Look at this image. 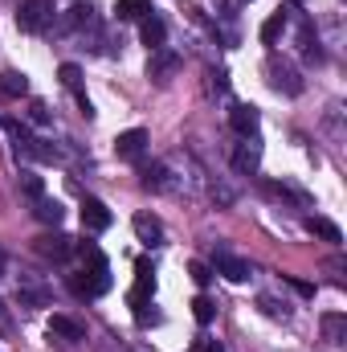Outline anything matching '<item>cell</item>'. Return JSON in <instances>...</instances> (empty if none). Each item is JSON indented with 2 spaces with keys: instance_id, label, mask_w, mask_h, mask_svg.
Wrapping results in <instances>:
<instances>
[{
  "instance_id": "6da1fadb",
  "label": "cell",
  "mask_w": 347,
  "mask_h": 352,
  "mask_svg": "<svg viewBox=\"0 0 347 352\" xmlns=\"http://www.w3.org/2000/svg\"><path fill=\"white\" fill-rule=\"evenodd\" d=\"M152 291H156V270L147 258H139L135 263V287H131V295H127V303L135 307V320L147 328V324H156V316H147V307H152Z\"/></svg>"
},
{
  "instance_id": "7a4b0ae2",
  "label": "cell",
  "mask_w": 347,
  "mask_h": 352,
  "mask_svg": "<svg viewBox=\"0 0 347 352\" xmlns=\"http://www.w3.org/2000/svg\"><path fill=\"white\" fill-rule=\"evenodd\" d=\"M53 25V4L49 0H25L16 8V29L21 33H45Z\"/></svg>"
},
{
  "instance_id": "3957f363",
  "label": "cell",
  "mask_w": 347,
  "mask_h": 352,
  "mask_svg": "<svg viewBox=\"0 0 347 352\" xmlns=\"http://www.w3.org/2000/svg\"><path fill=\"white\" fill-rule=\"evenodd\" d=\"M265 74H270V87L274 90H286V94H298V90H302L298 74H294V66L282 62V58H270V62H265Z\"/></svg>"
},
{
  "instance_id": "277c9868",
  "label": "cell",
  "mask_w": 347,
  "mask_h": 352,
  "mask_svg": "<svg viewBox=\"0 0 347 352\" xmlns=\"http://www.w3.org/2000/svg\"><path fill=\"white\" fill-rule=\"evenodd\" d=\"M143 148H147V131H143V127H131V131L115 135V156H119V160H139Z\"/></svg>"
},
{
  "instance_id": "5b68a950",
  "label": "cell",
  "mask_w": 347,
  "mask_h": 352,
  "mask_svg": "<svg viewBox=\"0 0 347 352\" xmlns=\"http://www.w3.org/2000/svg\"><path fill=\"white\" fill-rule=\"evenodd\" d=\"M258 119H261V115H258V107H254V102H237V107L229 111V127H233L241 140H246V135H258Z\"/></svg>"
},
{
  "instance_id": "8992f818",
  "label": "cell",
  "mask_w": 347,
  "mask_h": 352,
  "mask_svg": "<svg viewBox=\"0 0 347 352\" xmlns=\"http://www.w3.org/2000/svg\"><path fill=\"white\" fill-rule=\"evenodd\" d=\"M258 164H261L258 135H246V144H237V152H233V168L241 176H250V173H258Z\"/></svg>"
},
{
  "instance_id": "52a82bcc",
  "label": "cell",
  "mask_w": 347,
  "mask_h": 352,
  "mask_svg": "<svg viewBox=\"0 0 347 352\" xmlns=\"http://www.w3.org/2000/svg\"><path fill=\"white\" fill-rule=\"evenodd\" d=\"M37 254L41 258H53V263H66L74 254V242L66 234H45V238H37Z\"/></svg>"
},
{
  "instance_id": "ba28073f",
  "label": "cell",
  "mask_w": 347,
  "mask_h": 352,
  "mask_svg": "<svg viewBox=\"0 0 347 352\" xmlns=\"http://www.w3.org/2000/svg\"><path fill=\"white\" fill-rule=\"evenodd\" d=\"M82 226H86L90 234L110 230V209H106L98 197H86V201H82Z\"/></svg>"
},
{
  "instance_id": "9c48e42d",
  "label": "cell",
  "mask_w": 347,
  "mask_h": 352,
  "mask_svg": "<svg viewBox=\"0 0 347 352\" xmlns=\"http://www.w3.org/2000/svg\"><path fill=\"white\" fill-rule=\"evenodd\" d=\"M139 37H143V45L156 54V50H164V41H168V25H164L156 12H147V16L139 21Z\"/></svg>"
},
{
  "instance_id": "30bf717a",
  "label": "cell",
  "mask_w": 347,
  "mask_h": 352,
  "mask_svg": "<svg viewBox=\"0 0 347 352\" xmlns=\"http://www.w3.org/2000/svg\"><path fill=\"white\" fill-rule=\"evenodd\" d=\"M135 234H139V242L143 246H160L164 242V221L160 217H152V213H135Z\"/></svg>"
},
{
  "instance_id": "8fae6325",
  "label": "cell",
  "mask_w": 347,
  "mask_h": 352,
  "mask_svg": "<svg viewBox=\"0 0 347 352\" xmlns=\"http://www.w3.org/2000/svg\"><path fill=\"white\" fill-rule=\"evenodd\" d=\"M21 94H29V78L21 70H0V102H12Z\"/></svg>"
},
{
  "instance_id": "7c38bea8",
  "label": "cell",
  "mask_w": 347,
  "mask_h": 352,
  "mask_svg": "<svg viewBox=\"0 0 347 352\" xmlns=\"http://www.w3.org/2000/svg\"><path fill=\"white\" fill-rule=\"evenodd\" d=\"M49 332H53V336H62V340H70V344L86 340V328H82L78 320H70V316H49Z\"/></svg>"
},
{
  "instance_id": "4fadbf2b",
  "label": "cell",
  "mask_w": 347,
  "mask_h": 352,
  "mask_svg": "<svg viewBox=\"0 0 347 352\" xmlns=\"http://www.w3.org/2000/svg\"><path fill=\"white\" fill-rule=\"evenodd\" d=\"M217 270L229 278V283H246L254 270H250V263L246 258H233V254H217Z\"/></svg>"
},
{
  "instance_id": "5bb4252c",
  "label": "cell",
  "mask_w": 347,
  "mask_h": 352,
  "mask_svg": "<svg viewBox=\"0 0 347 352\" xmlns=\"http://www.w3.org/2000/svg\"><path fill=\"white\" fill-rule=\"evenodd\" d=\"M307 234H315V238H323V242H331V246H339V242H344L339 226H335V221H327V217H307Z\"/></svg>"
},
{
  "instance_id": "9a60e30c",
  "label": "cell",
  "mask_w": 347,
  "mask_h": 352,
  "mask_svg": "<svg viewBox=\"0 0 347 352\" xmlns=\"http://www.w3.org/2000/svg\"><path fill=\"white\" fill-rule=\"evenodd\" d=\"M176 66H180V58H176V54H164V50H156V58H152L147 74H152V78H160V82H168V74H176Z\"/></svg>"
},
{
  "instance_id": "2e32d148",
  "label": "cell",
  "mask_w": 347,
  "mask_h": 352,
  "mask_svg": "<svg viewBox=\"0 0 347 352\" xmlns=\"http://www.w3.org/2000/svg\"><path fill=\"white\" fill-rule=\"evenodd\" d=\"M147 12H152L147 0H115V16L119 21H143Z\"/></svg>"
},
{
  "instance_id": "e0dca14e",
  "label": "cell",
  "mask_w": 347,
  "mask_h": 352,
  "mask_svg": "<svg viewBox=\"0 0 347 352\" xmlns=\"http://www.w3.org/2000/svg\"><path fill=\"white\" fill-rule=\"evenodd\" d=\"M37 217H41L45 226H62V217H66V213H62V205H58V201L37 197Z\"/></svg>"
},
{
  "instance_id": "ac0fdd59",
  "label": "cell",
  "mask_w": 347,
  "mask_h": 352,
  "mask_svg": "<svg viewBox=\"0 0 347 352\" xmlns=\"http://www.w3.org/2000/svg\"><path fill=\"white\" fill-rule=\"evenodd\" d=\"M282 33H286V12H274V16L261 25V41H265V45H274Z\"/></svg>"
},
{
  "instance_id": "d6986e66",
  "label": "cell",
  "mask_w": 347,
  "mask_h": 352,
  "mask_svg": "<svg viewBox=\"0 0 347 352\" xmlns=\"http://www.w3.org/2000/svg\"><path fill=\"white\" fill-rule=\"evenodd\" d=\"M192 316H196V324H213L217 320V303L208 295H196L192 299Z\"/></svg>"
},
{
  "instance_id": "ffe728a7",
  "label": "cell",
  "mask_w": 347,
  "mask_h": 352,
  "mask_svg": "<svg viewBox=\"0 0 347 352\" xmlns=\"http://www.w3.org/2000/svg\"><path fill=\"white\" fill-rule=\"evenodd\" d=\"M58 78H62V87H66V90H74V94H86V90H82V70H78L74 62H66V66L58 70Z\"/></svg>"
},
{
  "instance_id": "44dd1931",
  "label": "cell",
  "mask_w": 347,
  "mask_h": 352,
  "mask_svg": "<svg viewBox=\"0 0 347 352\" xmlns=\"http://www.w3.org/2000/svg\"><path fill=\"white\" fill-rule=\"evenodd\" d=\"M90 12H94L90 4H74V8H70V25H74V29H82V25H94V16H90Z\"/></svg>"
},
{
  "instance_id": "7402d4cb",
  "label": "cell",
  "mask_w": 347,
  "mask_h": 352,
  "mask_svg": "<svg viewBox=\"0 0 347 352\" xmlns=\"http://www.w3.org/2000/svg\"><path fill=\"white\" fill-rule=\"evenodd\" d=\"M21 188H25V192H29L33 201H37V197H45V184H41V176H33V173L21 176Z\"/></svg>"
},
{
  "instance_id": "603a6c76",
  "label": "cell",
  "mask_w": 347,
  "mask_h": 352,
  "mask_svg": "<svg viewBox=\"0 0 347 352\" xmlns=\"http://www.w3.org/2000/svg\"><path fill=\"white\" fill-rule=\"evenodd\" d=\"M143 188H164V164L143 168Z\"/></svg>"
},
{
  "instance_id": "cb8c5ba5",
  "label": "cell",
  "mask_w": 347,
  "mask_h": 352,
  "mask_svg": "<svg viewBox=\"0 0 347 352\" xmlns=\"http://www.w3.org/2000/svg\"><path fill=\"white\" fill-rule=\"evenodd\" d=\"M323 328H327V340H335V344L344 340V320H339V316H327Z\"/></svg>"
},
{
  "instance_id": "d4e9b609",
  "label": "cell",
  "mask_w": 347,
  "mask_h": 352,
  "mask_svg": "<svg viewBox=\"0 0 347 352\" xmlns=\"http://www.w3.org/2000/svg\"><path fill=\"white\" fill-rule=\"evenodd\" d=\"M188 274H192V278H196L200 287H208V278H213V270H208L204 263H192V266H188Z\"/></svg>"
},
{
  "instance_id": "484cf974",
  "label": "cell",
  "mask_w": 347,
  "mask_h": 352,
  "mask_svg": "<svg viewBox=\"0 0 347 352\" xmlns=\"http://www.w3.org/2000/svg\"><path fill=\"white\" fill-rule=\"evenodd\" d=\"M286 283H290L302 299H315V283H302V278H286Z\"/></svg>"
},
{
  "instance_id": "4316f807",
  "label": "cell",
  "mask_w": 347,
  "mask_h": 352,
  "mask_svg": "<svg viewBox=\"0 0 347 352\" xmlns=\"http://www.w3.org/2000/svg\"><path fill=\"white\" fill-rule=\"evenodd\" d=\"M33 123H49V111H45V102H33Z\"/></svg>"
},
{
  "instance_id": "83f0119b",
  "label": "cell",
  "mask_w": 347,
  "mask_h": 352,
  "mask_svg": "<svg viewBox=\"0 0 347 352\" xmlns=\"http://www.w3.org/2000/svg\"><path fill=\"white\" fill-rule=\"evenodd\" d=\"M192 352H221V349H217V344H196Z\"/></svg>"
},
{
  "instance_id": "f1b7e54d",
  "label": "cell",
  "mask_w": 347,
  "mask_h": 352,
  "mask_svg": "<svg viewBox=\"0 0 347 352\" xmlns=\"http://www.w3.org/2000/svg\"><path fill=\"white\" fill-rule=\"evenodd\" d=\"M0 270H4V254H0Z\"/></svg>"
},
{
  "instance_id": "f546056e",
  "label": "cell",
  "mask_w": 347,
  "mask_h": 352,
  "mask_svg": "<svg viewBox=\"0 0 347 352\" xmlns=\"http://www.w3.org/2000/svg\"><path fill=\"white\" fill-rule=\"evenodd\" d=\"M294 4H307V0H294Z\"/></svg>"
},
{
  "instance_id": "4dcf8cb0",
  "label": "cell",
  "mask_w": 347,
  "mask_h": 352,
  "mask_svg": "<svg viewBox=\"0 0 347 352\" xmlns=\"http://www.w3.org/2000/svg\"><path fill=\"white\" fill-rule=\"evenodd\" d=\"M0 307H4V303H0Z\"/></svg>"
}]
</instances>
